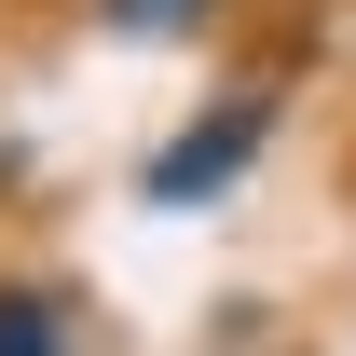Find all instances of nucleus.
<instances>
[{"label": "nucleus", "instance_id": "nucleus-2", "mask_svg": "<svg viewBox=\"0 0 356 356\" xmlns=\"http://www.w3.org/2000/svg\"><path fill=\"white\" fill-rule=\"evenodd\" d=\"M0 356H83V302L55 274H0Z\"/></svg>", "mask_w": 356, "mask_h": 356}, {"label": "nucleus", "instance_id": "nucleus-3", "mask_svg": "<svg viewBox=\"0 0 356 356\" xmlns=\"http://www.w3.org/2000/svg\"><path fill=\"white\" fill-rule=\"evenodd\" d=\"M220 14H233V0H96V28H110V42H206Z\"/></svg>", "mask_w": 356, "mask_h": 356}, {"label": "nucleus", "instance_id": "nucleus-1", "mask_svg": "<svg viewBox=\"0 0 356 356\" xmlns=\"http://www.w3.org/2000/svg\"><path fill=\"white\" fill-rule=\"evenodd\" d=\"M274 151V83H233L220 110H192V124L137 165V206H165V220H192V206H220L233 178Z\"/></svg>", "mask_w": 356, "mask_h": 356}]
</instances>
